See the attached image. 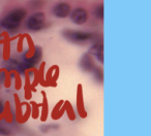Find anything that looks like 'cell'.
<instances>
[{
  "label": "cell",
  "mask_w": 151,
  "mask_h": 136,
  "mask_svg": "<svg viewBox=\"0 0 151 136\" xmlns=\"http://www.w3.org/2000/svg\"><path fill=\"white\" fill-rule=\"evenodd\" d=\"M27 16V11L22 7L13 9L9 11L1 21H0V26L6 31H15L21 26L22 22Z\"/></svg>",
  "instance_id": "obj_1"
},
{
  "label": "cell",
  "mask_w": 151,
  "mask_h": 136,
  "mask_svg": "<svg viewBox=\"0 0 151 136\" xmlns=\"http://www.w3.org/2000/svg\"><path fill=\"white\" fill-rule=\"evenodd\" d=\"M46 26V15L42 11L33 13L26 21V28L31 32H38Z\"/></svg>",
  "instance_id": "obj_2"
},
{
  "label": "cell",
  "mask_w": 151,
  "mask_h": 136,
  "mask_svg": "<svg viewBox=\"0 0 151 136\" xmlns=\"http://www.w3.org/2000/svg\"><path fill=\"white\" fill-rule=\"evenodd\" d=\"M62 35L67 40L73 42H84L93 38L92 33L83 31H75V30H65V31L62 32Z\"/></svg>",
  "instance_id": "obj_3"
},
{
  "label": "cell",
  "mask_w": 151,
  "mask_h": 136,
  "mask_svg": "<svg viewBox=\"0 0 151 136\" xmlns=\"http://www.w3.org/2000/svg\"><path fill=\"white\" fill-rule=\"evenodd\" d=\"M70 21L76 25H83L88 21V11L83 7H76L68 16Z\"/></svg>",
  "instance_id": "obj_4"
},
{
  "label": "cell",
  "mask_w": 151,
  "mask_h": 136,
  "mask_svg": "<svg viewBox=\"0 0 151 136\" xmlns=\"http://www.w3.org/2000/svg\"><path fill=\"white\" fill-rule=\"evenodd\" d=\"M71 11L70 4L67 2H58L53 6L52 14L54 17L58 18V19H65L69 16Z\"/></svg>",
  "instance_id": "obj_5"
},
{
  "label": "cell",
  "mask_w": 151,
  "mask_h": 136,
  "mask_svg": "<svg viewBox=\"0 0 151 136\" xmlns=\"http://www.w3.org/2000/svg\"><path fill=\"white\" fill-rule=\"evenodd\" d=\"M91 53L92 55H94L95 57L97 58V60L99 61L101 63H104V48L103 44L101 46H95L91 48Z\"/></svg>",
  "instance_id": "obj_6"
},
{
  "label": "cell",
  "mask_w": 151,
  "mask_h": 136,
  "mask_svg": "<svg viewBox=\"0 0 151 136\" xmlns=\"http://www.w3.org/2000/svg\"><path fill=\"white\" fill-rule=\"evenodd\" d=\"M81 66H83V68H84L85 70H87V71H90L93 68L92 60H91V58L88 56V54H86L83 57L82 61H81Z\"/></svg>",
  "instance_id": "obj_7"
},
{
  "label": "cell",
  "mask_w": 151,
  "mask_h": 136,
  "mask_svg": "<svg viewBox=\"0 0 151 136\" xmlns=\"http://www.w3.org/2000/svg\"><path fill=\"white\" fill-rule=\"evenodd\" d=\"M94 15H95V17L99 18V20H104V5L103 4H99V6L95 7Z\"/></svg>",
  "instance_id": "obj_8"
},
{
  "label": "cell",
  "mask_w": 151,
  "mask_h": 136,
  "mask_svg": "<svg viewBox=\"0 0 151 136\" xmlns=\"http://www.w3.org/2000/svg\"><path fill=\"white\" fill-rule=\"evenodd\" d=\"M0 134H1V135H5V136H7V135H9V132L7 131L6 129H5V128H3V127H0Z\"/></svg>",
  "instance_id": "obj_9"
},
{
  "label": "cell",
  "mask_w": 151,
  "mask_h": 136,
  "mask_svg": "<svg viewBox=\"0 0 151 136\" xmlns=\"http://www.w3.org/2000/svg\"><path fill=\"white\" fill-rule=\"evenodd\" d=\"M0 38H1V35H0Z\"/></svg>",
  "instance_id": "obj_10"
}]
</instances>
